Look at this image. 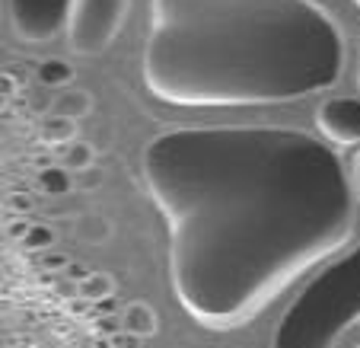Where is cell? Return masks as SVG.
<instances>
[{
    "label": "cell",
    "instance_id": "6da1fadb",
    "mask_svg": "<svg viewBox=\"0 0 360 348\" xmlns=\"http://www.w3.org/2000/svg\"><path fill=\"white\" fill-rule=\"evenodd\" d=\"M141 170L169 227L172 291L214 333L255 320L354 233L351 173L297 128H169Z\"/></svg>",
    "mask_w": 360,
    "mask_h": 348
},
{
    "label": "cell",
    "instance_id": "7a4b0ae2",
    "mask_svg": "<svg viewBox=\"0 0 360 348\" xmlns=\"http://www.w3.org/2000/svg\"><path fill=\"white\" fill-rule=\"evenodd\" d=\"M341 68L345 35L313 0H150L143 83L169 106L290 103Z\"/></svg>",
    "mask_w": 360,
    "mask_h": 348
},
{
    "label": "cell",
    "instance_id": "3957f363",
    "mask_svg": "<svg viewBox=\"0 0 360 348\" xmlns=\"http://www.w3.org/2000/svg\"><path fill=\"white\" fill-rule=\"evenodd\" d=\"M360 323V243L326 266L274 326L271 348H335Z\"/></svg>",
    "mask_w": 360,
    "mask_h": 348
},
{
    "label": "cell",
    "instance_id": "277c9868",
    "mask_svg": "<svg viewBox=\"0 0 360 348\" xmlns=\"http://www.w3.org/2000/svg\"><path fill=\"white\" fill-rule=\"evenodd\" d=\"M131 0H74L68 45L74 55H102L122 32Z\"/></svg>",
    "mask_w": 360,
    "mask_h": 348
},
{
    "label": "cell",
    "instance_id": "5b68a950",
    "mask_svg": "<svg viewBox=\"0 0 360 348\" xmlns=\"http://www.w3.org/2000/svg\"><path fill=\"white\" fill-rule=\"evenodd\" d=\"M13 32L22 42H51L70 23L74 0H7Z\"/></svg>",
    "mask_w": 360,
    "mask_h": 348
},
{
    "label": "cell",
    "instance_id": "8992f818",
    "mask_svg": "<svg viewBox=\"0 0 360 348\" xmlns=\"http://www.w3.org/2000/svg\"><path fill=\"white\" fill-rule=\"evenodd\" d=\"M316 125L338 147L360 144V99H326L316 109Z\"/></svg>",
    "mask_w": 360,
    "mask_h": 348
},
{
    "label": "cell",
    "instance_id": "52a82bcc",
    "mask_svg": "<svg viewBox=\"0 0 360 348\" xmlns=\"http://www.w3.org/2000/svg\"><path fill=\"white\" fill-rule=\"evenodd\" d=\"M122 329L128 335H137V339H150L157 333V310L143 301H131L122 313Z\"/></svg>",
    "mask_w": 360,
    "mask_h": 348
},
{
    "label": "cell",
    "instance_id": "ba28073f",
    "mask_svg": "<svg viewBox=\"0 0 360 348\" xmlns=\"http://www.w3.org/2000/svg\"><path fill=\"white\" fill-rule=\"evenodd\" d=\"M77 125L70 118H61V116H48L39 122V141L48 144V147H68L70 141H77Z\"/></svg>",
    "mask_w": 360,
    "mask_h": 348
},
{
    "label": "cell",
    "instance_id": "9c48e42d",
    "mask_svg": "<svg viewBox=\"0 0 360 348\" xmlns=\"http://www.w3.org/2000/svg\"><path fill=\"white\" fill-rule=\"evenodd\" d=\"M89 109H93V96H89L86 89L68 87V89H61V96L55 99V116L70 118V122H80L83 116H89Z\"/></svg>",
    "mask_w": 360,
    "mask_h": 348
},
{
    "label": "cell",
    "instance_id": "30bf717a",
    "mask_svg": "<svg viewBox=\"0 0 360 348\" xmlns=\"http://www.w3.org/2000/svg\"><path fill=\"white\" fill-rule=\"evenodd\" d=\"M35 77H39V83H45V87L68 89L70 83H74V68H70L68 61H61V58H45V61L39 64V70H35Z\"/></svg>",
    "mask_w": 360,
    "mask_h": 348
},
{
    "label": "cell",
    "instance_id": "8fae6325",
    "mask_svg": "<svg viewBox=\"0 0 360 348\" xmlns=\"http://www.w3.org/2000/svg\"><path fill=\"white\" fill-rule=\"evenodd\" d=\"M61 166L70 173V176H77V173H83V170H89V166H96L93 163V147H89L86 141H70L68 147H61Z\"/></svg>",
    "mask_w": 360,
    "mask_h": 348
},
{
    "label": "cell",
    "instance_id": "7c38bea8",
    "mask_svg": "<svg viewBox=\"0 0 360 348\" xmlns=\"http://www.w3.org/2000/svg\"><path fill=\"white\" fill-rule=\"evenodd\" d=\"M39 189L45 192V195H68V192L74 189V176H70L61 163L45 166V170L39 173Z\"/></svg>",
    "mask_w": 360,
    "mask_h": 348
},
{
    "label": "cell",
    "instance_id": "4fadbf2b",
    "mask_svg": "<svg viewBox=\"0 0 360 348\" xmlns=\"http://www.w3.org/2000/svg\"><path fill=\"white\" fill-rule=\"evenodd\" d=\"M112 291H115V281L105 272L83 275V281H80V294L86 301H105V297H112Z\"/></svg>",
    "mask_w": 360,
    "mask_h": 348
},
{
    "label": "cell",
    "instance_id": "5bb4252c",
    "mask_svg": "<svg viewBox=\"0 0 360 348\" xmlns=\"http://www.w3.org/2000/svg\"><path fill=\"white\" fill-rule=\"evenodd\" d=\"M51 243H55V230L45 224H32L26 233V240H22V246H26V249H35V253H39V249H48Z\"/></svg>",
    "mask_w": 360,
    "mask_h": 348
},
{
    "label": "cell",
    "instance_id": "9a60e30c",
    "mask_svg": "<svg viewBox=\"0 0 360 348\" xmlns=\"http://www.w3.org/2000/svg\"><path fill=\"white\" fill-rule=\"evenodd\" d=\"M80 237L99 243V240L109 237V227H105V220H102V218H83L80 220Z\"/></svg>",
    "mask_w": 360,
    "mask_h": 348
},
{
    "label": "cell",
    "instance_id": "2e32d148",
    "mask_svg": "<svg viewBox=\"0 0 360 348\" xmlns=\"http://www.w3.org/2000/svg\"><path fill=\"white\" fill-rule=\"evenodd\" d=\"M74 185H77V189H83V192L99 189V185H102V170H99V166H89V170L77 173V176H74Z\"/></svg>",
    "mask_w": 360,
    "mask_h": 348
},
{
    "label": "cell",
    "instance_id": "e0dca14e",
    "mask_svg": "<svg viewBox=\"0 0 360 348\" xmlns=\"http://www.w3.org/2000/svg\"><path fill=\"white\" fill-rule=\"evenodd\" d=\"M351 189H354V198H357V205H360V151L354 154V160H351Z\"/></svg>",
    "mask_w": 360,
    "mask_h": 348
},
{
    "label": "cell",
    "instance_id": "ac0fdd59",
    "mask_svg": "<svg viewBox=\"0 0 360 348\" xmlns=\"http://www.w3.org/2000/svg\"><path fill=\"white\" fill-rule=\"evenodd\" d=\"M10 205H13L16 211H22V208H26V195H13L10 198Z\"/></svg>",
    "mask_w": 360,
    "mask_h": 348
},
{
    "label": "cell",
    "instance_id": "d6986e66",
    "mask_svg": "<svg viewBox=\"0 0 360 348\" xmlns=\"http://www.w3.org/2000/svg\"><path fill=\"white\" fill-rule=\"evenodd\" d=\"M351 4H354V7H357V10H360V0H351Z\"/></svg>",
    "mask_w": 360,
    "mask_h": 348
},
{
    "label": "cell",
    "instance_id": "ffe728a7",
    "mask_svg": "<svg viewBox=\"0 0 360 348\" xmlns=\"http://www.w3.org/2000/svg\"><path fill=\"white\" fill-rule=\"evenodd\" d=\"M357 89H360V68H357Z\"/></svg>",
    "mask_w": 360,
    "mask_h": 348
},
{
    "label": "cell",
    "instance_id": "44dd1931",
    "mask_svg": "<svg viewBox=\"0 0 360 348\" xmlns=\"http://www.w3.org/2000/svg\"><path fill=\"white\" fill-rule=\"evenodd\" d=\"M357 348H360V345H357Z\"/></svg>",
    "mask_w": 360,
    "mask_h": 348
}]
</instances>
